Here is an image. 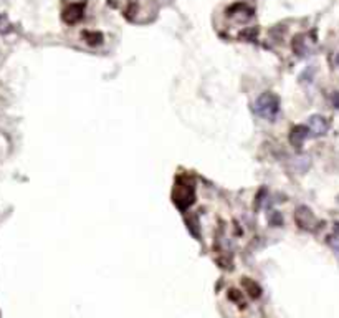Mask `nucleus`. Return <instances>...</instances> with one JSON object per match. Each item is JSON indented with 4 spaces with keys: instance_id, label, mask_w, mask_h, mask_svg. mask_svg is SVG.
Returning a JSON list of instances; mask_svg holds the SVG:
<instances>
[{
    "instance_id": "obj_7",
    "label": "nucleus",
    "mask_w": 339,
    "mask_h": 318,
    "mask_svg": "<svg viewBox=\"0 0 339 318\" xmlns=\"http://www.w3.org/2000/svg\"><path fill=\"white\" fill-rule=\"evenodd\" d=\"M243 287L247 289L248 295L252 298H258L261 295V287L257 284V282H253L252 279H243Z\"/></svg>"
},
{
    "instance_id": "obj_10",
    "label": "nucleus",
    "mask_w": 339,
    "mask_h": 318,
    "mask_svg": "<svg viewBox=\"0 0 339 318\" xmlns=\"http://www.w3.org/2000/svg\"><path fill=\"white\" fill-rule=\"evenodd\" d=\"M229 297H230L232 302H237V303L240 305V307H245V300H243L242 293H240L239 290H230Z\"/></svg>"
},
{
    "instance_id": "obj_2",
    "label": "nucleus",
    "mask_w": 339,
    "mask_h": 318,
    "mask_svg": "<svg viewBox=\"0 0 339 318\" xmlns=\"http://www.w3.org/2000/svg\"><path fill=\"white\" fill-rule=\"evenodd\" d=\"M172 197H174V202L177 204L179 209H187L190 204L195 199V189L194 184L189 181V179L182 177L176 183L174 193H172Z\"/></svg>"
},
{
    "instance_id": "obj_1",
    "label": "nucleus",
    "mask_w": 339,
    "mask_h": 318,
    "mask_svg": "<svg viewBox=\"0 0 339 318\" xmlns=\"http://www.w3.org/2000/svg\"><path fill=\"white\" fill-rule=\"evenodd\" d=\"M253 110L260 118L266 119V121H273L278 115L279 100L276 95H273V93H263L261 97L257 98V101H255Z\"/></svg>"
},
{
    "instance_id": "obj_4",
    "label": "nucleus",
    "mask_w": 339,
    "mask_h": 318,
    "mask_svg": "<svg viewBox=\"0 0 339 318\" xmlns=\"http://www.w3.org/2000/svg\"><path fill=\"white\" fill-rule=\"evenodd\" d=\"M83 10H85V4H71L67 9L63 10V22L68 23V25H73V23L80 22L83 17Z\"/></svg>"
},
{
    "instance_id": "obj_3",
    "label": "nucleus",
    "mask_w": 339,
    "mask_h": 318,
    "mask_svg": "<svg viewBox=\"0 0 339 318\" xmlns=\"http://www.w3.org/2000/svg\"><path fill=\"white\" fill-rule=\"evenodd\" d=\"M308 131L311 134H314V136H323V134H326L328 133V129H329V123H328V119H326L324 116H321V115H314V116H311L308 119Z\"/></svg>"
},
{
    "instance_id": "obj_9",
    "label": "nucleus",
    "mask_w": 339,
    "mask_h": 318,
    "mask_svg": "<svg viewBox=\"0 0 339 318\" xmlns=\"http://www.w3.org/2000/svg\"><path fill=\"white\" fill-rule=\"evenodd\" d=\"M12 32V23L9 22V19L5 15H0V33L5 35Z\"/></svg>"
},
{
    "instance_id": "obj_8",
    "label": "nucleus",
    "mask_w": 339,
    "mask_h": 318,
    "mask_svg": "<svg viewBox=\"0 0 339 318\" xmlns=\"http://www.w3.org/2000/svg\"><path fill=\"white\" fill-rule=\"evenodd\" d=\"M83 37H85L86 43L90 45H99L101 41H103V33L101 32H83Z\"/></svg>"
},
{
    "instance_id": "obj_6",
    "label": "nucleus",
    "mask_w": 339,
    "mask_h": 318,
    "mask_svg": "<svg viewBox=\"0 0 339 318\" xmlns=\"http://www.w3.org/2000/svg\"><path fill=\"white\" fill-rule=\"evenodd\" d=\"M308 134H309V131H308L306 126H295V128L291 129V133H290V143L293 146L300 148L303 145V141L308 138Z\"/></svg>"
},
{
    "instance_id": "obj_12",
    "label": "nucleus",
    "mask_w": 339,
    "mask_h": 318,
    "mask_svg": "<svg viewBox=\"0 0 339 318\" xmlns=\"http://www.w3.org/2000/svg\"><path fill=\"white\" fill-rule=\"evenodd\" d=\"M336 63H337V67H339V55L336 57Z\"/></svg>"
},
{
    "instance_id": "obj_5",
    "label": "nucleus",
    "mask_w": 339,
    "mask_h": 318,
    "mask_svg": "<svg viewBox=\"0 0 339 318\" xmlns=\"http://www.w3.org/2000/svg\"><path fill=\"white\" fill-rule=\"evenodd\" d=\"M296 222L303 229H313V225L316 224V219H314L313 212L308 207H300L296 211Z\"/></svg>"
},
{
    "instance_id": "obj_11",
    "label": "nucleus",
    "mask_w": 339,
    "mask_h": 318,
    "mask_svg": "<svg viewBox=\"0 0 339 318\" xmlns=\"http://www.w3.org/2000/svg\"><path fill=\"white\" fill-rule=\"evenodd\" d=\"M331 100H332V105H334L336 108H339V92H334V93H332Z\"/></svg>"
}]
</instances>
